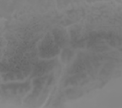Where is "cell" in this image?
Instances as JSON below:
<instances>
[{"label":"cell","mask_w":122,"mask_h":108,"mask_svg":"<svg viewBox=\"0 0 122 108\" xmlns=\"http://www.w3.org/2000/svg\"><path fill=\"white\" fill-rule=\"evenodd\" d=\"M39 49L41 56L46 57L55 55L59 51L56 44L55 43L52 38L50 36L45 38L42 41Z\"/></svg>","instance_id":"6da1fadb"},{"label":"cell","mask_w":122,"mask_h":108,"mask_svg":"<svg viewBox=\"0 0 122 108\" xmlns=\"http://www.w3.org/2000/svg\"><path fill=\"white\" fill-rule=\"evenodd\" d=\"M56 34L54 35V40L55 39V41L56 44L59 45L60 46H62V43L64 42L65 43L66 40V34L64 32L61 31H58V32H56Z\"/></svg>","instance_id":"7a4b0ae2"},{"label":"cell","mask_w":122,"mask_h":108,"mask_svg":"<svg viewBox=\"0 0 122 108\" xmlns=\"http://www.w3.org/2000/svg\"><path fill=\"white\" fill-rule=\"evenodd\" d=\"M64 51L62 54V60L65 63H68L71 58L72 53L70 50H65Z\"/></svg>","instance_id":"3957f363"}]
</instances>
